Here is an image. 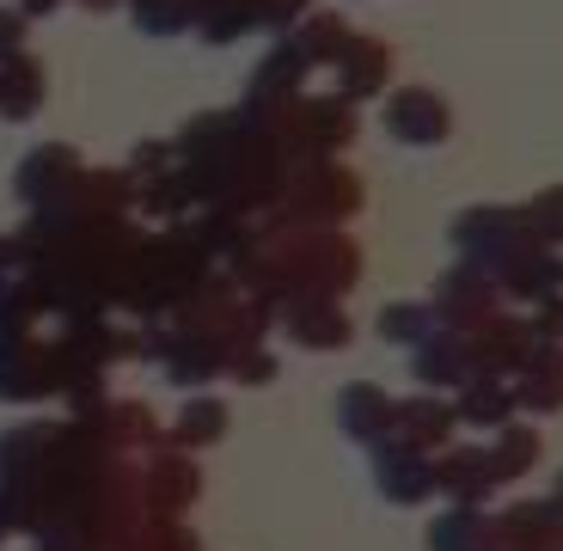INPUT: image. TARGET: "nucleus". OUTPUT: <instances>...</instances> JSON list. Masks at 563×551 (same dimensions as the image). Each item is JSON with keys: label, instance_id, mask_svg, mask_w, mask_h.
<instances>
[{"label": "nucleus", "instance_id": "f257e3e1", "mask_svg": "<svg viewBox=\"0 0 563 551\" xmlns=\"http://www.w3.org/2000/svg\"><path fill=\"white\" fill-rule=\"evenodd\" d=\"M37 99H43V74L25 56H7V68H0V117H31Z\"/></svg>", "mask_w": 563, "mask_h": 551}, {"label": "nucleus", "instance_id": "f03ea898", "mask_svg": "<svg viewBox=\"0 0 563 551\" xmlns=\"http://www.w3.org/2000/svg\"><path fill=\"white\" fill-rule=\"evenodd\" d=\"M184 0H135V19L147 31H178L184 25V13H178Z\"/></svg>", "mask_w": 563, "mask_h": 551}, {"label": "nucleus", "instance_id": "7ed1b4c3", "mask_svg": "<svg viewBox=\"0 0 563 551\" xmlns=\"http://www.w3.org/2000/svg\"><path fill=\"white\" fill-rule=\"evenodd\" d=\"M13 43H19V19H13V13H0V56H7Z\"/></svg>", "mask_w": 563, "mask_h": 551}, {"label": "nucleus", "instance_id": "20e7f679", "mask_svg": "<svg viewBox=\"0 0 563 551\" xmlns=\"http://www.w3.org/2000/svg\"><path fill=\"white\" fill-rule=\"evenodd\" d=\"M31 7H49V0H31Z\"/></svg>", "mask_w": 563, "mask_h": 551}]
</instances>
